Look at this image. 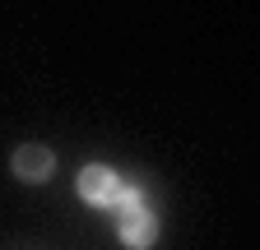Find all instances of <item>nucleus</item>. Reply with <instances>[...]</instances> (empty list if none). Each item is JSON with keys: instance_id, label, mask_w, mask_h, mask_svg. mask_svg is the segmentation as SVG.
Returning <instances> with one entry per match:
<instances>
[{"instance_id": "f257e3e1", "label": "nucleus", "mask_w": 260, "mask_h": 250, "mask_svg": "<svg viewBox=\"0 0 260 250\" xmlns=\"http://www.w3.org/2000/svg\"><path fill=\"white\" fill-rule=\"evenodd\" d=\"M116 209H121V241H125L130 250H149V245L158 241V218L144 209L140 190H121Z\"/></svg>"}, {"instance_id": "f03ea898", "label": "nucleus", "mask_w": 260, "mask_h": 250, "mask_svg": "<svg viewBox=\"0 0 260 250\" xmlns=\"http://www.w3.org/2000/svg\"><path fill=\"white\" fill-rule=\"evenodd\" d=\"M79 195L88 199V204H103V209H112L116 199H121V176L112 172V167H84L79 172Z\"/></svg>"}, {"instance_id": "7ed1b4c3", "label": "nucleus", "mask_w": 260, "mask_h": 250, "mask_svg": "<svg viewBox=\"0 0 260 250\" xmlns=\"http://www.w3.org/2000/svg\"><path fill=\"white\" fill-rule=\"evenodd\" d=\"M51 167H56V158H51V148H42V144H28V148L14 153V176L19 181H47Z\"/></svg>"}]
</instances>
